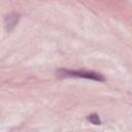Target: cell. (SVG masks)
<instances>
[{
	"mask_svg": "<svg viewBox=\"0 0 132 132\" xmlns=\"http://www.w3.org/2000/svg\"><path fill=\"white\" fill-rule=\"evenodd\" d=\"M59 75L61 76H67V77H80V78H88L93 79L97 81H104V77L93 71H86V70H59Z\"/></svg>",
	"mask_w": 132,
	"mask_h": 132,
	"instance_id": "6da1fadb",
	"label": "cell"
},
{
	"mask_svg": "<svg viewBox=\"0 0 132 132\" xmlns=\"http://www.w3.org/2000/svg\"><path fill=\"white\" fill-rule=\"evenodd\" d=\"M19 19H20L19 18V14H15V13L6 15V18H5V27H6V30L7 31H10L16 25Z\"/></svg>",
	"mask_w": 132,
	"mask_h": 132,
	"instance_id": "7a4b0ae2",
	"label": "cell"
},
{
	"mask_svg": "<svg viewBox=\"0 0 132 132\" xmlns=\"http://www.w3.org/2000/svg\"><path fill=\"white\" fill-rule=\"evenodd\" d=\"M87 119H88V121H90L92 124H94V125H100L101 124V121H100V119H99V117L96 114V113H91V114H89L88 117H87Z\"/></svg>",
	"mask_w": 132,
	"mask_h": 132,
	"instance_id": "3957f363",
	"label": "cell"
}]
</instances>
